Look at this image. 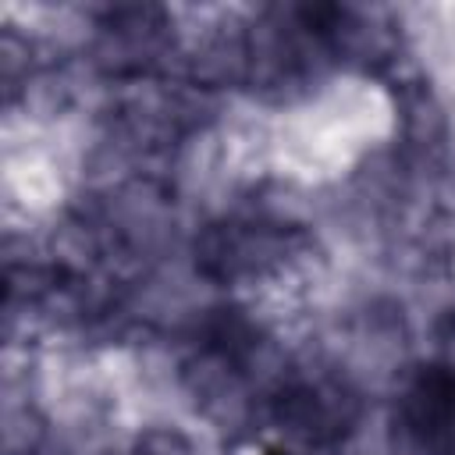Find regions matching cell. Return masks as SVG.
<instances>
[{
    "label": "cell",
    "instance_id": "1",
    "mask_svg": "<svg viewBox=\"0 0 455 455\" xmlns=\"http://www.w3.org/2000/svg\"><path fill=\"white\" fill-rule=\"evenodd\" d=\"M263 427L284 448L316 451L338 444L359 419V395L331 373H291L263 395Z\"/></svg>",
    "mask_w": 455,
    "mask_h": 455
},
{
    "label": "cell",
    "instance_id": "3",
    "mask_svg": "<svg viewBox=\"0 0 455 455\" xmlns=\"http://www.w3.org/2000/svg\"><path fill=\"white\" fill-rule=\"evenodd\" d=\"M398 430L416 455H455V363L427 366L402 391Z\"/></svg>",
    "mask_w": 455,
    "mask_h": 455
},
{
    "label": "cell",
    "instance_id": "2",
    "mask_svg": "<svg viewBox=\"0 0 455 455\" xmlns=\"http://www.w3.org/2000/svg\"><path fill=\"white\" fill-rule=\"evenodd\" d=\"M299 235L274 220L231 217L206 224L196 235V267L210 281H242L281 267L295 252Z\"/></svg>",
    "mask_w": 455,
    "mask_h": 455
}]
</instances>
